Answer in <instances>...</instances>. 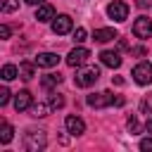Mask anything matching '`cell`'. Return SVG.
I'll use <instances>...</instances> for the list:
<instances>
[{
  "label": "cell",
  "mask_w": 152,
  "mask_h": 152,
  "mask_svg": "<svg viewBox=\"0 0 152 152\" xmlns=\"http://www.w3.org/2000/svg\"><path fill=\"white\" fill-rule=\"evenodd\" d=\"M33 64H36V62H33ZM33 64H31V62H21V64H19V76H21L24 81H31V78H33Z\"/></svg>",
  "instance_id": "cell-16"
},
{
  "label": "cell",
  "mask_w": 152,
  "mask_h": 152,
  "mask_svg": "<svg viewBox=\"0 0 152 152\" xmlns=\"http://www.w3.org/2000/svg\"><path fill=\"white\" fill-rule=\"evenodd\" d=\"M145 131H147V133H150V135H152V116H150V119H147V124H145Z\"/></svg>",
  "instance_id": "cell-29"
},
{
  "label": "cell",
  "mask_w": 152,
  "mask_h": 152,
  "mask_svg": "<svg viewBox=\"0 0 152 152\" xmlns=\"http://www.w3.org/2000/svg\"><path fill=\"white\" fill-rule=\"evenodd\" d=\"M48 112H52L50 109V104H43V102H38V104H31V116H48Z\"/></svg>",
  "instance_id": "cell-17"
},
{
  "label": "cell",
  "mask_w": 152,
  "mask_h": 152,
  "mask_svg": "<svg viewBox=\"0 0 152 152\" xmlns=\"http://www.w3.org/2000/svg\"><path fill=\"white\" fill-rule=\"evenodd\" d=\"M133 81L140 86H150L152 83V64L150 62H140L133 66Z\"/></svg>",
  "instance_id": "cell-3"
},
{
  "label": "cell",
  "mask_w": 152,
  "mask_h": 152,
  "mask_svg": "<svg viewBox=\"0 0 152 152\" xmlns=\"http://www.w3.org/2000/svg\"><path fill=\"white\" fill-rule=\"evenodd\" d=\"M100 62L109 69H119L121 66V55L114 52V50H104V52H100Z\"/></svg>",
  "instance_id": "cell-10"
},
{
  "label": "cell",
  "mask_w": 152,
  "mask_h": 152,
  "mask_svg": "<svg viewBox=\"0 0 152 152\" xmlns=\"http://www.w3.org/2000/svg\"><path fill=\"white\" fill-rule=\"evenodd\" d=\"M43 88H52V86H59L62 83V76L59 74H48V76H43Z\"/></svg>",
  "instance_id": "cell-19"
},
{
  "label": "cell",
  "mask_w": 152,
  "mask_h": 152,
  "mask_svg": "<svg viewBox=\"0 0 152 152\" xmlns=\"http://www.w3.org/2000/svg\"><path fill=\"white\" fill-rule=\"evenodd\" d=\"M7 102H10V90L2 86V88H0V107H5Z\"/></svg>",
  "instance_id": "cell-23"
},
{
  "label": "cell",
  "mask_w": 152,
  "mask_h": 152,
  "mask_svg": "<svg viewBox=\"0 0 152 152\" xmlns=\"http://www.w3.org/2000/svg\"><path fill=\"white\" fill-rule=\"evenodd\" d=\"M0 76H2V81H12V78L19 76V69H17L14 64H5V66L0 69Z\"/></svg>",
  "instance_id": "cell-15"
},
{
  "label": "cell",
  "mask_w": 152,
  "mask_h": 152,
  "mask_svg": "<svg viewBox=\"0 0 152 152\" xmlns=\"http://www.w3.org/2000/svg\"><path fill=\"white\" fill-rule=\"evenodd\" d=\"M140 150L142 152H152V135L145 138V140H140Z\"/></svg>",
  "instance_id": "cell-25"
},
{
  "label": "cell",
  "mask_w": 152,
  "mask_h": 152,
  "mask_svg": "<svg viewBox=\"0 0 152 152\" xmlns=\"http://www.w3.org/2000/svg\"><path fill=\"white\" fill-rule=\"evenodd\" d=\"M12 135H14V128L7 121H2V126H0V142H10Z\"/></svg>",
  "instance_id": "cell-18"
},
{
  "label": "cell",
  "mask_w": 152,
  "mask_h": 152,
  "mask_svg": "<svg viewBox=\"0 0 152 152\" xmlns=\"http://www.w3.org/2000/svg\"><path fill=\"white\" fill-rule=\"evenodd\" d=\"M86 36H88V33H86V28H81V26H78V28L74 31V40H76L78 45H81V43L86 40Z\"/></svg>",
  "instance_id": "cell-22"
},
{
  "label": "cell",
  "mask_w": 152,
  "mask_h": 152,
  "mask_svg": "<svg viewBox=\"0 0 152 152\" xmlns=\"http://www.w3.org/2000/svg\"><path fill=\"white\" fill-rule=\"evenodd\" d=\"M71 28H74V21H71L69 14H57V17L52 19V33L64 36V33H69Z\"/></svg>",
  "instance_id": "cell-7"
},
{
  "label": "cell",
  "mask_w": 152,
  "mask_h": 152,
  "mask_svg": "<svg viewBox=\"0 0 152 152\" xmlns=\"http://www.w3.org/2000/svg\"><path fill=\"white\" fill-rule=\"evenodd\" d=\"M107 14H109V19H114V21H126V19H128V5H126L124 0H114V2L107 5Z\"/></svg>",
  "instance_id": "cell-4"
},
{
  "label": "cell",
  "mask_w": 152,
  "mask_h": 152,
  "mask_svg": "<svg viewBox=\"0 0 152 152\" xmlns=\"http://www.w3.org/2000/svg\"><path fill=\"white\" fill-rule=\"evenodd\" d=\"M31 93L28 90H19L17 95H14V109L17 112H26V109H31Z\"/></svg>",
  "instance_id": "cell-11"
},
{
  "label": "cell",
  "mask_w": 152,
  "mask_h": 152,
  "mask_svg": "<svg viewBox=\"0 0 152 152\" xmlns=\"http://www.w3.org/2000/svg\"><path fill=\"white\" fill-rule=\"evenodd\" d=\"M48 104H50V109H62V107H64V97H62L59 93H50Z\"/></svg>",
  "instance_id": "cell-20"
},
{
  "label": "cell",
  "mask_w": 152,
  "mask_h": 152,
  "mask_svg": "<svg viewBox=\"0 0 152 152\" xmlns=\"http://www.w3.org/2000/svg\"><path fill=\"white\" fill-rule=\"evenodd\" d=\"M147 107H150V109H152V95H150V97H147Z\"/></svg>",
  "instance_id": "cell-31"
},
{
  "label": "cell",
  "mask_w": 152,
  "mask_h": 152,
  "mask_svg": "<svg viewBox=\"0 0 152 152\" xmlns=\"http://www.w3.org/2000/svg\"><path fill=\"white\" fill-rule=\"evenodd\" d=\"M48 145V138H45V131H26L24 133V147L28 150V152H38V150H43Z\"/></svg>",
  "instance_id": "cell-1"
},
{
  "label": "cell",
  "mask_w": 152,
  "mask_h": 152,
  "mask_svg": "<svg viewBox=\"0 0 152 152\" xmlns=\"http://www.w3.org/2000/svg\"><path fill=\"white\" fill-rule=\"evenodd\" d=\"M24 2H26V5H43L45 0H24Z\"/></svg>",
  "instance_id": "cell-30"
},
{
  "label": "cell",
  "mask_w": 152,
  "mask_h": 152,
  "mask_svg": "<svg viewBox=\"0 0 152 152\" xmlns=\"http://www.w3.org/2000/svg\"><path fill=\"white\" fill-rule=\"evenodd\" d=\"M86 102H88L90 107H95V109H102V107L112 104V93H109V90H104V93H93V95L86 97Z\"/></svg>",
  "instance_id": "cell-8"
},
{
  "label": "cell",
  "mask_w": 152,
  "mask_h": 152,
  "mask_svg": "<svg viewBox=\"0 0 152 152\" xmlns=\"http://www.w3.org/2000/svg\"><path fill=\"white\" fill-rule=\"evenodd\" d=\"M114 38H119V33L114 28H95V33H93V40H97V43H109Z\"/></svg>",
  "instance_id": "cell-13"
},
{
  "label": "cell",
  "mask_w": 152,
  "mask_h": 152,
  "mask_svg": "<svg viewBox=\"0 0 152 152\" xmlns=\"http://www.w3.org/2000/svg\"><path fill=\"white\" fill-rule=\"evenodd\" d=\"M124 102H126V100H124V97H121V95H116V97H114V95H112V104H116V107H121V104H124Z\"/></svg>",
  "instance_id": "cell-27"
},
{
  "label": "cell",
  "mask_w": 152,
  "mask_h": 152,
  "mask_svg": "<svg viewBox=\"0 0 152 152\" xmlns=\"http://www.w3.org/2000/svg\"><path fill=\"white\" fill-rule=\"evenodd\" d=\"M88 57H90V50L83 48V45H78V48H74V50L66 55V64H69V66H83V64L88 62Z\"/></svg>",
  "instance_id": "cell-5"
},
{
  "label": "cell",
  "mask_w": 152,
  "mask_h": 152,
  "mask_svg": "<svg viewBox=\"0 0 152 152\" xmlns=\"http://www.w3.org/2000/svg\"><path fill=\"white\" fill-rule=\"evenodd\" d=\"M33 62H36V66H45V69H50V66H55V64L59 62V57H57L55 52H40Z\"/></svg>",
  "instance_id": "cell-12"
},
{
  "label": "cell",
  "mask_w": 152,
  "mask_h": 152,
  "mask_svg": "<svg viewBox=\"0 0 152 152\" xmlns=\"http://www.w3.org/2000/svg\"><path fill=\"white\" fill-rule=\"evenodd\" d=\"M138 7L140 10H147V7H152V0H138Z\"/></svg>",
  "instance_id": "cell-28"
},
{
  "label": "cell",
  "mask_w": 152,
  "mask_h": 152,
  "mask_svg": "<svg viewBox=\"0 0 152 152\" xmlns=\"http://www.w3.org/2000/svg\"><path fill=\"white\" fill-rule=\"evenodd\" d=\"M36 19L38 21H52L55 19V10H52V5H38V10H36Z\"/></svg>",
  "instance_id": "cell-14"
},
{
  "label": "cell",
  "mask_w": 152,
  "mask_h": 152,
  "mask_svg": "<svg viewBox=\"0 0 152 152\" xmlns=\"http://www.w3.org/2000/svg\"><path fill=\"white\" fill-rule=\"evenodd\" d=\"M133 36L135 38H152V19H147V17H138L135 21H133Z\"/></svg>",
  "instance_id": "cell-6"
},
{
  "label": "cell",
  "mask_w": 152,
  "mask_h": 152,
  "mask_svg": "<svg viewBox=\"0 0 152 152\" xmlns=\"http://www.w3.org/2000/svg\"><path fill=\"white\" fill-rule=\"evenodd\" d=\"M19 7V0H2V12H14Z\"/></svg>",
  "instance_id": "cell-21"
},
{
  "label": "cell",
  "mask_w": 152,
  "mask_h": 152,
  "mask_svg": "<svg viewBox=\"0 0 152 152\" xmlns=\"http://www.w3.org/2000/svg\"><path fill=\"white\" fill-rule=\"evenodd\" d=\"M128 128H131L133 133L140 131V121H138V116H131V119H128Z\"/></svg>",
  "instance_id": "cell-24"
},
{
  "label": "cell",
  "mask_w": 152,
  "mask_h": 152,
  "mask_svg": "<svg viewBox=\"0 0 152 152\" xmlns=\"http://www.w3.org/2000/svg\"><path fill=\"white\" fill-rule=\"evenodd\" d=\"M97 78H100V69H97V66H88V69H81V71L74 76V83H76L78 88H90Z\"/></svg>",
  "instance_id": "cell-2"
},
{
  "label": "cell",
  "mask_w": 152,
  "mask_h": 152,
  "mask_svg": "<svg viewBox=\"0 0 152 152\" xmlns=\"http://www.w3.org/2000/svg\"><path fill=\"white\" fill-rule=\"evenodd\" d=\"M0 38H10V26H7V24L0 26Z\"/></svg>",
  "instance_id": "cell-26"
},
{
  "label": "cell",
  "mask_w": 152,
  "mask_h": 152,
  "mask_svg": "<svg viewBox=\"0 0 152 152\" xmlns=\"http://www.w3.org/2000/svg\"><path fill=\"white\" fill-rule=\"evenodd\" d=\"M64 126H66V133H71V135H81V133H86V121H83L81 116L69 114V116L64 119Z\"/></svg>",
  "instance_id": "cell-9"
}]
</instances>
